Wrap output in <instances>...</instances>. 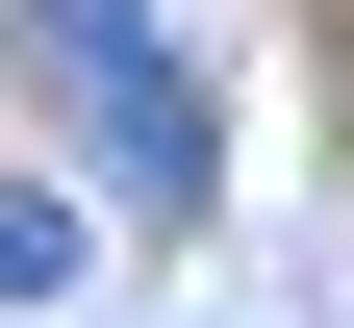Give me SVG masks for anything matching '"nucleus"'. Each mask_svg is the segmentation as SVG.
<instances>
[{"label": "nucleus", "mask_w": 354, "mask_h": 328, "mask_svg": "<svg viewBox=\"0 0 354 328\" xmlns=\"http://www.w3.org/2000/svg\"><path fill=\"white\" fill-rule=\"evenodd\" d=\"M76 278V202H26V177H0V303H51Z\"/></svg>", "instance_id": "nucleus-2"}, {"label": "nucleus", "mask_w": 354, "mask_h": 328, "mask_svg": "<svg viewBox=\"0 0 354 328\" xmlns=\"http://www.w3.org/2000/svg\"><path fill=\"white\" fill-rule=\"evenodd\" d=\"M26 76L76 102V152H102V177H127L152 227H203L228 126H203V76H177V26H152V0H26Z\"/></svg>", "instance_id": "nucleus-1"}]
</instances>
